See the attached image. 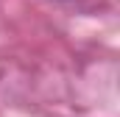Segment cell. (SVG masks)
Listing matches in <instances>:
<instances>
[{"label":"cell","instance_id":"obj_1","mask_svg":"<svg viewBox=\"0 0 120 117\" xmlns=\"http://www.w3.org/2000/svg\"><path fill=\"white\" fill-rule=\"evenodd\" d=\"M56 3H84V0H56Z\"/></svg>","mask_w":120,"mask_h":117}]
</instances>
